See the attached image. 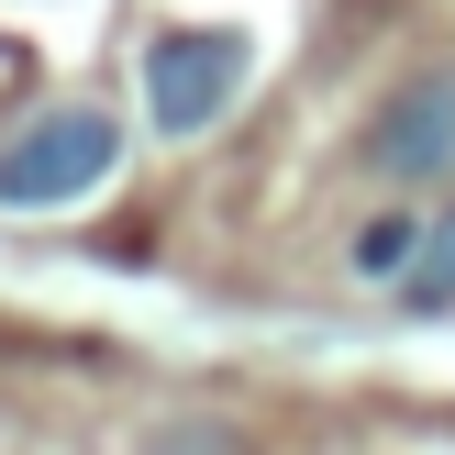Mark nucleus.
Wrapping results in <instances>:
<instances>
[{
    "instance_id": "obj_5",
    "label": "nucleus",
    "mask_w": 455,
    "mask_h": 455,
    "mask_svg": "<svg viewBox=\"0 0 455 455\" xmlns=\"http://www.w3.org/2000/svg\"><path fill=\"white\" fill-rule=\"evenodd\" d=\"M411 256H422V222L411 212H389V222L355 234V267H367V278H411Z\"/></svg>"
},
{
    "instance_id": "obj_4",
    "label": "nucleus",
    "mask_w": 455,
    "mask_h": 455,
    "mask_svg": "<svg viewBox=\"0 0 455 455\" xmlns=\"http://www.w3.org/2000/svg\"><path fill=\"white\" fill-rule=\"evenodd\" d=\"M400 300H411V311H444L455 300V200L422 222V256H411V278H400Z\"/></svg>"
},
{
    "instance_id": "obj_1",
    "label": "nucleus",
    "mask_w": 455,
    "mask_h": 455,
    "mask_svg": "<svg viewBox=\"0 0 455 455\" xmlns=\"http://www.w3.org/2000/svg\"><path fill=\"white\" fill-rule=\"evenodd\" d=\"M123 167V123L89 100L44 111L22 145H0V212H56V200H89L100 178Z\"/></svg>"
},
{
    "instance_id": "obj_2",
    "label": "nucleus",
    "mask_w": 455,
    "mask_h": 455,
    "mask_svg": "<svg viewBox=\"0 0 455 455\" xmlns=\"http://www.w3.org/2000/svg\"><path fill=\"white\" fill-rule=\"evenodd\" d=\"M244 67H256V44L222 34V22L156 34V44H145V111H156V133H212L222 111H234Z\"/></svg>"
},
{
    "instance_id": "obj_3",
    "label": "nucleus",
    "mask_w": 455,
    "mask_h": 455,
    "mask_svg": "<svg viewBox=\"0 0 455 455\" xmlns=\"http://www.w3.org/2000/svg\"><path fill=\"white\" fill-rule=\"evenodd\" d=\"M367 167H378V178H400V189L455 178V67L411 78V89H400V100L367 123Z\"/></svg>"
}]
</instances>
